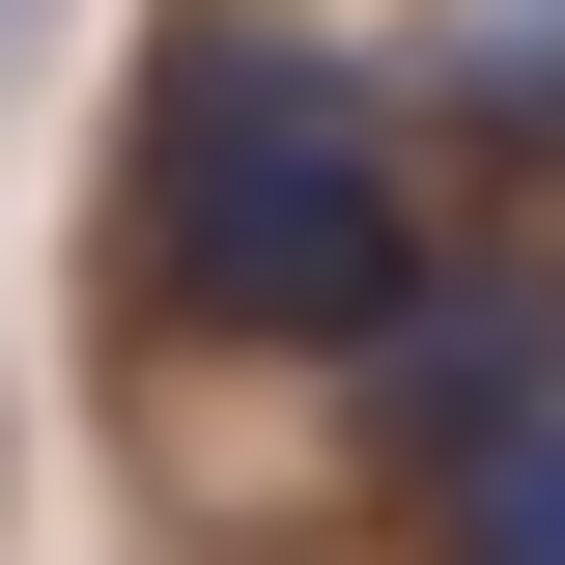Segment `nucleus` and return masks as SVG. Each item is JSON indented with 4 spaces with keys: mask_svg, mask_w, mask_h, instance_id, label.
Instances as JSON below:
<instances>
[{
    "mask_svg": "<svg viewBox=\"0 0 565 565\" xmlns=\"http://www.w3.org/2000/svg\"><path fill=\"white\" fill-rule=\"evenodd\" d=\"M481 114H565V0H509V29H481Z\"/></svg>",
    "mask_w": 565,
    "mask_h": 565,
    "instance_id": "7ed1b4c3",
    "label": "nucleus"
},
{
    "mask_svg": "<svg viewBox=\"0 0 565 565\" xmlns=\"http://www.w3.org/2000/svg\"><path fill=\"white\" fill-rule=\"evenodd\" d=\"M141 255H170V311H226V340H367V311H424V170H396V114H367L340 57L226 29V57H170V114H141Z\"/></svg>",
    "mask_w": 565,
    "mask_h": 565,
    "instance_id": "f257e3e1",
    "label": "nucleus"
},
{
    "mask_svg": "<svg viewBox=\"0 0 565 565\" xmlns=\"http://www.w3.org/2000/svg\"><path fill=\"white\" fill-rule=\"evenodd\" d=\"M452 565H565V396L509 424V452H452Z\"/></svg>",
    "mask_w": 565,
    "mask_h": 565,
    "instance_id": "f03ea898",
    "label": "nucleus"
}]
</instances>
